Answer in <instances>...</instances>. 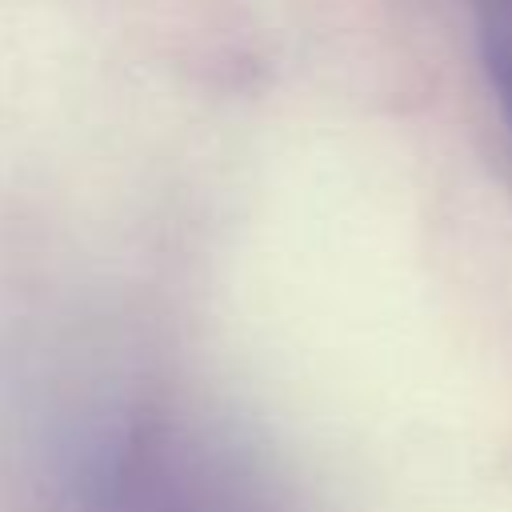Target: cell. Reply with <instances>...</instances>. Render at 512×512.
<instances>
[{
	"instance_id": "obj_1",
	"label": "cell",
	"mask_w": 512,
	"mask_h": 512,
	"mask_svg": "<svg viewBox=\"0 0 512 512\" xmlns=\"http://www.w3.org/2000/svg\"><path fill=\"white\" fill-rule=\"evenodd\" d=\"M504 100H508V116H512V64H508V76H504Z\"/></svg>"
}]
</instances>
